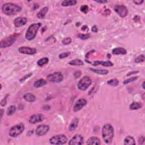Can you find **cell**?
<instances>
[{"label":"cell","mask_w":145,"mask_h":145,"mask_svg":"<svg viewBox=\"0 0 145 145\" xmlns=\"http://www.w3.org/2000/svg\"><path fill=\"white\" fill-rule=\"evenodd\" d=\"M27 19L26 17H19L15 19L14 22V25L17 27H19L25 25L27 23Z\"/></svg>","instance_id":"15"},{"label":"cell","mask_w":145,"mask_h":145,"mask_svg":"<svg viewBox=\"0 0 145 145\" xmlns=\"http://www.w3.org/2000/svg\"><path fill=\"white\" fill-rule=\"evenodd\" d=\"M78 122H79V119L77 117H75V119L73 120V121L69 125V129L70 131H74L77 129L78 125Z\"/></svg>","instance_id":"19"},{"label":"cell","mask_w":145,"mask_h":145,"mask_svg":"<svg viewBox=\"0 0 145 145\" xmlns=\"http://www.w3.org/2000/svg\"><path fill=\"white\" fill-rule=\"evenodd\" d=\"M145 60V57L143 55H141L139 56H138L136 59H135V62L136 63H140L142 62H143Z\"/></svg>","instance_id":"31"},{"label":"cell","mask_w":145,"mask_h":145,"mask_svg":"<svg viewBox=\"0 0 145 145\" xmlns=\"http://www.w3.org/2000/svg\"><path fill=\"white\" fill-rule=\"evenodd\" d=\"M90 70L92 71L93 72H94L98 74H101V75H106L108 73V71L107 70L105 69H90Z\"/></svg>","instance_id":"27"},{"label":"cell","mask_w":145,"mask_h":145,"mask_svg":"<svg viewBox=\"0 0 145 145\" xmlns=\"http://www.w3.org/2000/svg\"><path fill=\"white\" fill-rule=\"evenodd\" d=\"M84 143V139L83 137L79 134H77L74 136L73 138L70 140L69 142V144L72 145H77V144H83Z\"/></svg>","instance_id":"12"},{"label":"cell","mask_w":145,"mask_h":145,"mask_svg":"<svg viewBox=\"0 0 145 145\" xmlns=\"http://www.w3.org/2000/svg\"><path fill=\"white\" fill-rule=\"evenodd\" d=\"M92 80L88 76H85L81 79L78 83V88L80 90L85 91L91 85Z\"/></svg>","instance_id":"5"},{"label":"cell","mask_w":145,"mask_h":145,"mask_svg":"<svg viewBox=\"0 0 145 145\" xmlns=\"http://www.w3.org/2000/svg\"><path fill=\"white\" fill-rule=\"evenodd\" d=\"M130 109L132 110L138 109L142 107V104L139 102H133L130 105Z\"/></svg>","instance_id":"25"},{"label":"cell","mask_w":145,"mask_h":145,"mask_svg":"<svg viewBox=\"0 0 145 145\" xmlns=\"http://www.w3.org/2000/svg\"><path fill=\"white\" fill-rule=\"evenodd\" d=\"M50 130V126L46 125H40L36 127V134L38 136H43L46 134Z\"/></svg>","instance_id":"10"},{"label":"cell","mask_w":145,"mask_h":145,"mask_svg":"<svg viewBox=\"0 0 145 145\" xmlns=\"http://www.w3.org/2000/svg\"><path fill=\"white\" fill-rule=\"evenodd\" d=\"M70 55V52H65V53H61V54H60V55H59V58H60V59L65 58L66 57H68V56H69Z\"/></svg>","instance_id":"36"},{"label":"cell","mask_w":145,"mask_h":145,"mask_svg":"<svg viewBox=\"0 0 145 145\" xmlns=\"http://www.w3.org/2000/svg\"><path fill=\"white\" fill-rule=\"evenodd\" d=\"M17 36L18 35L15 34L2 40L1 41V48H7L13 45V44L16 41Z\"/></svg>","instance_id":"7"},{"label":"cell","mask_w":145,"mask_h":145,"mask_svg":"<svg viewBox=\"0 0 145 145\" xmlns=\"http://www.w3.org/2000/svg\"><path fill=\"white\" fill-rule=\"evenodd\" d=\"M102 137L105 142L109 144L114 137V129L111 125L105 124L102 128Z\"/></svg>","instance_id":"1"},{"label":"cell","mask_w":145,"mask_h":145,"mask_svg":"<svg viewBox=\"0 0 145 145\" xmlns=\"http://www.w3.org/2000/svg\"><path fill=\"white\" fill-rule=\"evenodd\" d=\"M18 51L20 53L29 55H34L36 53V50L35 48L27 47V46H22L18 49Z\"/></svg>","instance_id":"14"},{"label":"cell","mask_w":145,"mask_h":145,"mask_svg":"<svg viewBox=\"0 0 145 145\" xmlns=\"http://www.w3.org/2000/svg\"><path fill=\"white\" fill-rule=\"evenodd\" d=\"M144 82H143V83H142V88H143V89H144Z\"/></svg>","instance_id":"49"},{"label":"cell","mask_w":145,"mask_h":145,"mask_svg":"<svg viewBox=\"0 0 145 145\" xmlns=\"http://www.w3.org/2000/svg\"><path fill=\"white\" fill-rule=\"evenodd\" d=\"M81 74H82V73H81L80 71H77V72H75L74 73V77L76 78H78L80 77Z\"/></svg>","instance_id":"40"},{"label":"cell","mask_w":145,"mask_h":145,"mask_svg":"<svg viewBox=\"0 0 145 145\" xmlns=\"http://www.w3.org/2000/svg\"><path fill=\"white\" fill-rule=\"evenodd\" d=\"M33 75V73H29V74H28L27 75H26V76H24V77H23L22 78V79H20V82H23V81L24 80H26L27 78H29V77H30L31 76Z\"/></svg>","instance_id":"39"},{"label":"cell","mask_w":145,"mask_h":145,"mask_svg":"<svg viewBox=\"0 0 145 145\" xmlns=\"http://www.w3.org/2000/svg\"><path fill=\"white\" fill-rule=\"evenodd\" d=\"M96 2H98V3L99 4H105L107 2V1H105V0H100V1H97V0H95L94 1Z\"/></svg>","instance_id":"41"},{"label":"cell","mask_w":145,"mask_h":145,"mask_svg":"<svg viewBox=\"0 0 145 145\" xmlns=\"http://www.w3.org/2000/svg\"><path fill=\"white\" fill-rule=\"evenodd\" d=\"M41 26V23H37L29 26L26 33V39L28 41H31L35 38L39 28Z\"/></svg>","instance_id":"3"},{"label":"cell","mask_w":145,"mask_h":145,"mask_svg":"<svg viewBox=\"0 0 145 145\" xmlns=\"http://www.w3.org/2000/svg\"><path fill=\"white\" fill-rule=\"evenodd\" d=\"M21 7L16 4L13 3H7L4 4L2 7L3 13L7 15H13L21 11Z\"/></svg>","instance_id":"2"},{"label":"cell","mask_w":145,"mask_h":145,"mask_svg":"<svg viewBox=\"0 0 145 145\" xmlns=\"http://www.w3.org/2000/svg\"><path fill=\"white\" fill-rule=\"evenodd\" d=\"M107 84L110 85V86H112L116 87V86H117L119 85V80H117L116 79H110V80L108 81Z\"/></svg>","instance_id":"30"},{"label":"cell","mask_w":145,"mask_h":145,"mask_svg":"<svg viewBox=\"0 0 145 145\" xmlns=\"http://www.w3.org/2000/svg\"><path fill=\"white\" fill-rule=\"evenodd\" d=\"M87 28H88V27H87V26H83L82 27V29L83 31L86 30V29H87Z\"/></svg>","instance_id":"46"},{"label":"cell","mask_w":145,"mask_h":145,"mask_svg":"<svg viewBox=\"0 0 145 145\" xmlns=\"http://www.w3.org/2000/svg\"><path fill=\"white\" fill-rule=\"evenodd\" d=\"M67 141L66 137L63 134L56 135L50 139V142L52 144H63L66 143Z\"/></svg>","instance_id":"6"},{"label":"cell","mask_w":145,"mask_h":145,"mask_svg":"<svg viewBox=\"0 0 145 145\" xmlns=\"http://www.w3.org/2000/svg\"><path fill=\"white\" fill-rule=\"evenodd\" d=\"M47 80L52 83H59L63 79V76L60 72H55L49 74L46 77Z\"/></svg>","instance_id":"8"},{"label":"cell","mask_w":145,"mask_h":145,"mask_svg":"<svg viewBox=\"0 0 145 145\" xmlns=\"http://www.w3.org/2000/svg\"><path fill=\"white\" fill-rule=\"evenodd\" d=\"M24 130V125L19 124L11 127L9 131V136L11 137H17L21 134Z\"/></svg>","instance_id":"4"},{"label":"cell","mask_w":145,"mask_h":145,"mask_svg":"<svg viewBox=\"0 0 145 145\" xmlns=\"http://www.w3.org/2000/svg\"><path fill=\"white\" fill-rule=\"evenodd\" d=\"M144 1H133V2L135 4H136V5H141L142 3H143Z\"/></svg>","instance_id":"43"},{"label":"cell","mask_w":145,"mask_h":145,"mask_svg":"<svg viewBox=\"0 0 145 145\" xmlns=\"http://www.w3.org/2000/svg\"><path fill=\"white\" fill-rule=\"evenodd\" d=\"M77 3V1H74V0H66V1H63L61 3V5L62 6L67 7V6H73Z\"/></svg>","instance_id":"23"},{"label":"cell","mask_w":145,"mask_h":145,"mask_svg":"<svg viewBox=\"0 0 145 145\" xmlns=\"http://www.w3.org/2000/svg\"><path fill=\"white\" fill-rule=\"evenodd\" d=\"M47 83V81L44 79H40L38 80H36V82L34 83V86L35 87L39 88L40 87H43L44 86H45Z\"/></svg>","instance_id":"22"},{"label":"cell","mask_w":145,"mask_h":145,"mask_svg":"<svg viewBox=\"0 0 145 145\" xmlns=\"http://www.w3.org/2000/svg\"><path fill=\"white\" fill-rule=\"evenodd\" d=\"M16 111V107L15 105H11L7 109L6 114L8 116H11L13 115Z\"/></svg>","instance_id":"28"},{"label":"cell","mask_w":145,"mask_h":145,"mask_svg":"<svg viewBox=\"0 0 145 145\" xmlns=\"http://www.w3.org/2000/svg\"><path fill=\"white\" fill-rule=\"evenodd\" d=\"M23 98L27 102L30 103L35 101L36 100L35 96L33 94H31V93H26L23 95Z\"/></svg>","instance_id":"20"},{"label":"cell","mask_w":145,"mask_h":145,"mask_svg":"<svg viewBox=\"0 0 145 145\" xmlns=\"http://www.w3.org/2000/svg\"><path fill=\"white\" fill-rule=\"evenodd\" d=\"M39 7V5L38 4H35L34 5V9H38Z\"/></svg>","instance_id":"47"},{"label":"cell","mask_w":145,"mask_h":145,"mask_svg":"<svg viewBox=\"0 0 145 145\" xmlns=\"http://www.w3.org/2000/svg\"><path fill=\"white\" fill-rule=\"evenodd\" d=\"M48 11V7H44L41 10L38 12V13L37 14V17L39 19H44L45 18L46 13Z\"/></svg>","instance_id":"21"},{"label":"cell","mask_w":145,"mask_h":145,"mask_svg":"<svg viewBox=\"0 0 145 145\" xmlns=\"http://www.w3.org/2000/svg\"><path fill=\"white\" fill-rule=\"evenodd\" d=\"M68 63L70 65L73 66H82L84 64L83 61L81 60H79V59H75L74 60H72Z\"/></svg>","instance_id":"26"},{"label":"cell","mask_w":145,"mask_h":145,"mask_svg":"<svg viewBox=\"0 0 145 145\" xmlns=\"http://www.w3.org/2000/svg\"><path fill=\"white\" fill-rule=\"evenodd\" d=\"M80 11L86 14L88 11V6L87 5H83L80 7Z\"/></svg>","instance_id":"35"},{"label":"cell","mask_w":145,"mask_h":145,"mask_svg":"<svg viewBox=\"0 0 145 145\" xmlns=\"http://www.w3.org/2000/svg\"><path fill=\"white\" fill-rule=\"evenodd\" d=\"M7 97V95L5 97L4 99L1 100V105L2 107H4V106H5V105H6V103H7V101H6Z\"/></svg>","instance_id":"37"},{"label":"cell","mask_w":145,"mask_h":145,"mask_svg":"<svg viewBox=\"0 0 145 145\" xmlns=\"http://www.w3.org/2000/svg\"><path fill=\"white\" fill-rule=\"evenodd\" d=\"M138 72H139L138 71H134V72H132L129 73L126 75H127V76H130V75H132V74H134L138 73Z\"/></svg>","instance_id":"45"},{"label":"cell","mask_w":145,"mask_h":145,"mask_svg":"<svg viewBox=\"0 0 145 145\" xmlns=\"http://www.w3.org/2000/svg\"><path fill=\"white\" fill-rule=\"evenodd\" d=\"M138 78V77H131L129 78L128 79H126L125 80L124 82V85H126V84H128V83H131L132 82H133V81L137 80V79Z\"/></svg>","instance_id":"34"},{"label":"cell","mask_w":145,"mask_h":145,"mask_svg":"<svg viewBox=\"0 0 145 145\" xmlns=\"http://www.w3.org/2000/svg\"><path fill=\"white\" fill-rule=\"evenodd\" d=\"M87 100L83 98L78 99L76 103H75L73 107L74 112H78L81 109H82L87 104Z\"/></svg>","instance_id":"11"},{"label":"cell","mask_w":145,"mask_h":145,"mask_svg":"<svg viewBox=\"0 0 145 145\" xmlns=\"http://www.w3.org/2000/svg\"><path fill=\"white\" fill-rule=\"evenodd\" d=\"M112 53L115 55H126L127 53V51L124 48L118 47L114 48L112 50Z\"/></svg>","instance_id":"18"},{"label":"cell","mask_w":145,"mask_h":145,"mask_svg":"<svg viewBox=\"0 0 145 145\" xmlns=\"http://www.w3.org/2000/svg\"><path fill=\"white\" fill-rule=\"evenodd\" d=\"M49 62V58L47 57H43L39 60L37 63L39 66H43L44 65L47 64Z\"/></svg>","instance_id":"29"},{"label":"cell","mask_w":145,"mask_h":145,"mask_svg":"<svg viewBox=\"0 0 145 145\" xmlns=\"http://www.w3.org/2000/svg\"><path fill=\"white\" fill-rule=\"evenodd\" d=\"M124 144L125 145L136 144V142H135V140L133 137H132L131 136H127L124 139Z\"/></svg>","instance_id":"24"},{"label":"cell","mask_w":145,"mask_h":145,"mask_svg":"<svg viewBox=\"0 0 145 145\" xmlns=\"http://www.w3.org/2000/svg\"><path fill=\"white\" fill-rule=\"evenodd\" d=\"M72 39L69 37H68V38H65L62 41V43L63 44V45H68V44H70L71 43H72Z\"/></svg>","instance_id":"33"},{"label":"cell","mask_w":145,"mask_h":145,"mask_svg":"<svg viewBox=\"0 0 145 145\" xmlns=\"http://www.w3.org/2000/svg\"><path fill=\"white\" fill-rule=\"evenodd\" d=\"M91 30L92 32H94V33H98V28L96 27V26H94L92 27V29H91Z\"/></svg>","instance_id":"42"},{"label":"cell","mask_w":145,"mask_h":145,"mask_svg":"<svg viewBox=\"0 0 145 145\" xmlns=\"http://www.w3.org/2000/svg\"><path fill=\"white\" fill-rule=\"evenodd\" d=\"M139 20H140V17L139 16H138V15L134 16V21L135 22H139Z\"/></svg>","instance_id":"44"},{"label":"cell","mask_w":145,"mask_h":145,"mask_svg":"<svg viewBox=\"0 0 145 145\" xmlns=\"http://www.w3.org/2000/svg\"><path fill=\"white\" fill-rule=\"evenodd\" d=\"M115 11L119 15L124 18V17H126L127 14H128V10L126 8V7L121 5H116L115 7Z\"/></svg>","instance_id":"9"},{"label":"cell","mask_w":145,"mask_h":145,"mask_svg":"<svg viewBox=\"0 0 145 145\" xmlns=\"http://www.w3.org/2000/svg\"><path fill=\"white\" fill-rule=\"evenodd\" d=\"M145 138L143 136H141V137H139V138L138 139V143L139 144H143L144 143Z\"/></svg>","instance_id":"38"},{"label":"cell","mask_w":145,"mask_h":145,"mask_svg":"<svg viewBox=\"0 0 145 145\" xmlns=\"http://www.w3.org/2000/svg\"><path fill=\"white\" fill-rule=\"evenodd\" d=\"M101 143L99 138L96 137H90L87 141L86 144H93V145H99Z\"/></svg>","instance_id":"17"},{"label":"cell","mask_w":145,"mask_h":145,"mask_svg":"<svg viewBox=\"0 0 145 145\" xmlns=\"http://www.w3.org/2000/svg\"><path fill=\"white\" fill-rule=\"evenodd\" d=\"M1 118L2 117V115H3V114H4V110L3 109H1Z\"/></svg>","instance_id":"48"},{"label":"cell","mask_w":145,"mask_h":145,"mask_svg":"<svg viewBox=\"0 0 145 145\" xmlns=\"http://www.w3.org/2000/svg\"><path fill=\"white\" fill-rule=\"evenodd\" d=\"M44 119V117L42 114H35L31 116L29 118V122L32 124H35L36 123H39V122H42Z\"/></svg>","instance_id":"13"},{"label":"cell","mask_w":145,"mask_h":145,"mask_svg":"<svg viewBox=\"0 0 145 145\" xmlns=\"http://www.w3.org/2000/svg\"><path fill=\"white\" fill-rule=\"evenodd\" d=\"M78 38H80L82 40H86V39H88V38H90V35L89 34H78Z\"/></svg>","instance_id":"32"},{"label":"cell","mask_w":145,"mask_h":145,"mask_svg":"<svg viewBox=\"0 0 145 145\" xmlns=\"http://www.w3.org/2000/svg\"><path fill=\"white\" fill-rule=\"evenodd\" d=\"M92 65L94 66H98L99 65H101L102 66H105V67H111V66H114V63L109 61H96Z\"/></svg>","instance_id":"16"}]
</instances>
